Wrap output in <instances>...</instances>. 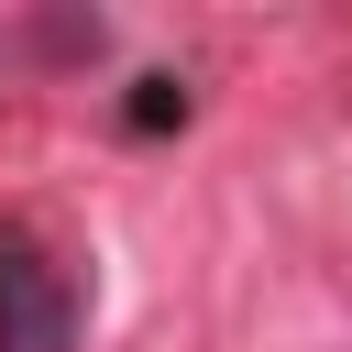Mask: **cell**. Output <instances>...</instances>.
<instances>
[{
  "label": "cell",
  "instance_id": "6da1fadb",
  "mask_svg": "<svg viewBox=\"0 0 352 352\" xmlns=\"http://www.w3.org/2000/svg\"><path fill=\"white\" fill-rule=\"evenodd\" d=\"M77 275L44 231L0 220V352H77Z\"/></svg>",
  "mask_w": 352,
  "mask_h": 352
},
{
  "label": "cell",
  "instance_id": "7a4b0ae2",
  "mask_svg": "<svg viewBox=\"0 0 352 352\" xmlns=\"http://www.w3.org/2000/svg\"><path fill=\"white\" fill-rule=\"evenodd\" d=\"M121 121H132V132H176V121H187V77H132Z\"/></svg>",
  "mask_w": 352,
  "mask_h": 352
}]
</instances>
